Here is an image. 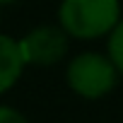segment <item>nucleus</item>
I'll return each instance as SVG.
<instances>
[{
  "label": "nucleus",
  "instance_id": "f257e3e1",
  "mask_svg": "<svg viewBox=\"0 0 123 123\" xmlns=\"http://www.w3.org/2000/svg\"><path fill=\"white\" fill-rule=\"evenodd\" d=\"M121 19V0H63L58 7V24L73 39L106 36Z\"/></svg>",
  "mask_w": 123,
  "mask_h": 123
},
{
  "label": "nucleus",
  "instance_id": "f03ea898",
  "mask_svg": "<svg viewBox=\"0 0 123 123\" xmlns=\"http://www.w3.org/2000/svg\"><path fill=\"white\" fill-rule=\"evenodd\" d=\"M65 82L82 99H101L116 87L118 70L109 55L87 51V53L75 55L68 63Z\"/></svg>",
  "mask_w": 123,
  "mask_h": 123
},
{
  "label": "nucleus",
  "instance_id": "7ed1b4c3",
  "mask_svg": "<svg viewBox=\"0 0 123 123\" xmlns=\"http://www.w3.org/2000/svg\"><path fill=\"white\" fill-rule=\"evenodd\" d=\"M19 48H22L27 65H36V68L55 65L68 53V31L60 24L58 27L53 24L34 27L27 36L19 39Z\"/></svg>",
  "mask_w": 123,
  "mask_h": 123
},
{
  "label": "nucleus",
  "instance_id": "20e7f679",
  "mask_svg": "<svg viewBox=\"0 0 123 123\" xmlns=\"http://www.w3.org/2000/svg\"><path fill=\"white\" fill-rule=\"evenodd\" d=\"M24 68H27V63H24V55L19 48V39L0 34V94L10 92L19 82Z\"/></svg>",
  "mask_w": 123,
  "mask_h": 123
},
{
  "label": "nucleus",
  "instance_id": "39448f33",
  "mask_svg": "<svg viewBox=\"0 0 123 123\" xmlns=\"http://www.w3.org/2000/svg\"><path fill=\"white\" fill-rule=\"evenodd\" d=\"M106 55L113 60L118 75H123V17L116 22V27L109 31V43H106Z\"/></svg>",
  "mask_w": 123,
  "mask_h": 123
},
{
  "label": "nucleus",
  "instance_id": "423d86ee",
  "mask_svg": "<svg viewBox=\"0 0 123 123\" xmlns=\"http://www.w3.org/2000/svg\"><path fill=\"white\" fill-rule=\"evenodd\" d=\"M0 123H29L17 109H12V106H3L0 104Z\"/></svg>",
  "mask_w": 123,
  "mask_h": 123
},
{
  "label": "nucleus",
  "instance_id": "0eeeda50",
  "mask_svg": "<svg viewBox=\"0 0 123 123\" xmlns=\"http://www.w3.org/2000/svg\"><path fill=\"white\" fill-rule=\"evenodd\" d=\"M10 3H15V0H0V5H10Z\"/></svg>",
  "mask_w": 123,
  "mask_h": 123
}]
</instances>
